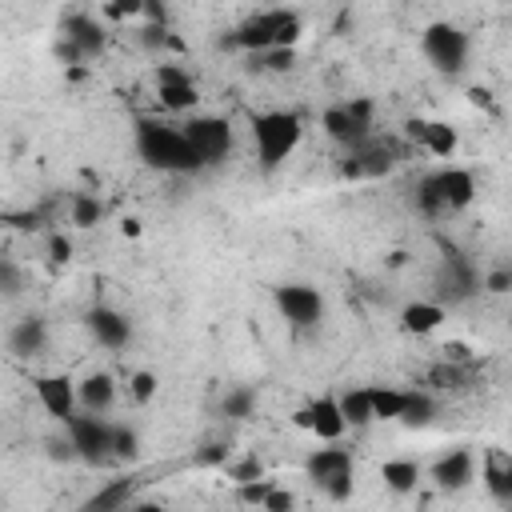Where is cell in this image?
<instances>
[{
	"mask_svg": "<svg viewBox=\"0 0 512 512\" xmlns=\"http://www.w3.org/2000/svg\"><path fill=\"white\" fill-rule=\"evenodd\" d=\"M136 152L148 168L156 172H172V176H188L196 168H204V160L196 156V148L184 136V124H160V120H136Z\"/></svg>",
	"mask_w": 512,
	"mask_h": 512,
	"instance_id": "obj_1",
	"label": "cell"
},
{
	"mask_svg": "<svg viewBox=\"0 0 512 512\" xmlns=\"http://www.w3.org/2000/svg\"><path fill=\"white\" fill-rule=\"evenodd\" d=\"M300 28H304V24H300L296 12H288V8H272V12H256V16H248V20L228 36V44L264 56V52H272V48H292V44L300 40Z\"/></svg>",
	"mask_w": 512,
	"mask_h": 512,
	"instance_id": "obj_2",
	"label": "cell"
},
{
	"mask_svg": "<svg viewBox=\"0 0 512 512\" xmlns=\"http://www.w3.org/2000/svg\"><path fill=\"white\" fill-rule=\"evenodd\" d=\"M304 120L296 112H260L252 116V140H256V160L264 172H276L300 144Z\"/></svg>",
	"mask_w": 512,
	"mask_h": 512,
	"instance_id": "obj_3",
	"label": "cell"
},
{
	"mask_svg": "<svg viewBox=\"0 0 512 512\" xmlns=\"http://www.w3.org/2000/svg\"><path fill=\"white\" fill-rule=\"evenodd\" d=\"M476 196V180L468 168H440L420 176L416 184V208L424 216H444V212H460L468 208Z\"/></svg>",
	"mask_w": 512,
	"mask_h": 512,
	"instance_id": "obj_4",
	"label": "cell"
},
{
	"mask_svg": "<svg viewBox=\"0 0 512 512\" xmlns=\"http://www.w3.org/2000/svg\"><path fill=\"white\" fill-rule=\"evenodd\" d=\"M372 116H376V104L368 96H356L348 104H332L320 124H324L328 140H336V144H344L352 152V148L372 140Z\"/></svg>",
	"mask_w": 512,
	"mask_h": 512,
	"instance_id": "obj_5",
	"label": "cell"
},
{
	"mask_svg": "<svg viewBox=\"0 0 512 512\" xmlns=\"http://www.w3.org/2000/svg\"><path fill=\"white\" fill-rule=\"evenodd\" d=\"M420 48H424V56L432 60L436 72H444V76L464 72V60H468V36H464L456 24H448V20L428 24L424 36H420Z\"/></svg>",
	"mask_w": 512,
	"mask_h": 512,
	"instance_id": "obj_6",
	"label": "cell"
},
{
	"mask_svg": "<svg viewBox=\"0 0 512 512\" xmlns=\"http://www.w3.org/2000/svg\"><path fill=\"white\" fill-rule=\"evenodd\" d=\"M184 136H188V144L196 148V156L204 164H220L232 152V124L224 116H208V112L188 116L184 120Z\"/></svg>",
	"mask_w": 512,
	"mask_h": 512,
	"instance_id": "obj_7",
	"label": "cell"
},
{
	"mask_svg": "<svg viewBox=\"0 0 512 512\" xmlns=\"http://www.w3.org/2000/svg\"><path fill=\"white\" fill-rule=\"evenodd\" d=\"M64 428H68V440L84 464H108L112 460V424L104 416L84 412V416H72Z\"/></svg>",
	"mask_w": 512,
	"mask_h": 512,
	"instance_id": "obj_8",
	"label": "cell"
},
{
	"mask_svg": "<svg viewBox=\"0 0 512 512\" xmlns=\"http://www.w3.org/2000/svg\"><path fill=\"white\" fill-rule=\"evenodd\" d=\"M272 300L292 328H312L324 316V296L312 284H280L272 288Z\"/></svg>",
	"mask_w": 512,
	"mask_h": 512,
	"instance_id": "obj_9",
	"label": "cell"
},
{
	"mask_svg": "<svg viewBox=\"0 0 512 512\" xmlns=\"http://www.w3.org/2000/svg\"><path fill=\"white\" fill-rule=\"evenodd\" d=\"M32 392H36L40 408H44L52 420L68 424V420L76 416L80 392H76V384H72L68 376H36V380H32Z\"/></svg>",
	"mask_w": 512,
	"mask_h": 512,
	"instance_id": "obj_10",
	"label": "cell"
},
{
	"mask_svg": "<svg viewBox=\"0 0 512 512\" xmlns=\"http://www.w3.org/2000/svg\"><path fill=\"white\" fill-rule=\"evenodd\" d=\"M392 148L388 144H376V140H368V144H360V148H352L348 152V160L340 164V176L344 180H364V176H384V172H392Z\"/></svg>",
	"mask_w": 512,
	"mask_h": 512,
	"instance_id": "obj_11",
	"label": "cell"
},
{
	"mask_svg": "<svg viewBox=\"0 0 512 512\" xmlns=\"http://www.w3.org/2000/svg\"><path fill=\"white\" fill-rule=\"evenodd\" d=\"M432 480H436V488H444V492L468 488V484L476 480V456H472L468 448H452L448 456H440V460L432 464Z\"/></svg>",
	"mask_w": 512,
	"mask_h": 512,
	"instance_id": "obj_12",
	"label": "cell"
},
{
	"mask_svg": "<svg viewBox=\"0 0 512 512\" xmlns=\"http://www.w3.org/2000/svg\"><path fill=\"white\" fill-rule=\"evenodd\" d=\"M84 320H88V332L96 336V344H104V348H124V344L132 340V324H128V316L116 312V308L96 304Z\"/></svg>",
	"mask_w": 512,
	"mask_h": 512,
	"instance_id": "obj_13",
	"label": "cell"
},
{
	"mask_svg": "<svg viewBox=\"0 0 512 512\" xmlns=\"http://www.w3.org/2000/svg\"><path fill=\"white\" fill-rule=\"evenodd\" d=\"M344 428H348V420H344V412H340V396L328 392V396H316V400L308 404V432H312V436L336 444V440L344 436Z\"/></svg>",
	"mask_w": 512,
	"mask_h": 512,
	"instance_id": "obj_14",
	"label": "cell"
},
{
	"mask_svg": "<svg viewBox=\"0 0 512 512\" xmlns=\"http://www.w3.org/2000/svg\"><path fill=\"white\" fill-rule=\"evenodd\" d=\"M404 128H408V136H412L420 148H428L432 156H444V160H448V156L460 148L456 128L444 124V120H408Z\"/></svg>",
	"mask_w": 512,
	"mask_h": 512,
	"instance_id": "obj_15",
	"label": "cell"
},
{
	"mask_svg": "<svg viewBox=\"0 0 512 512\" xmlns=\"http://www.w3.org/2000/svg\"><path fill=\"white\" fill-rule=\"evenodd\" d=\"M484 488L496 504L512 508V452L508 448H488L484 452Z\"/></svg>",
	"mask_w": 512,
	"mask_h": 512,
	"instance_id": "obj_16",
	"label": "cell"
},
{
	"mask_svg": "<svg viewBox=\"0 0 512 512\" xmlns=\"http://www.w3.org/2000/svg\"><path fill=\"white\" fill-rule=\"evenodd\" d=\"M304 472H308V480H312L316 488H324L328 480L352 472V452H348V448H316V452L304 460Z\"/></svg>",
	"mask_w": 512,
	"mask_h": 512,
	"instance_id": "obj_17",
	"label": "cell"
},
{
	"mask_svg": "<svg viewBox=\"0 0 512 512\" xmlns=\"http://www.w3.org/2000/svg\"><path fill=\"white\" fill-rule=\"evenodd\" d=\"M8 348H12V356H20V360L40 356V352L48 348V324H44L40 316H24V320H16V328L8 332Z\"/></svg>",
	"mask_w": 512,
	"mask_h": 512,
	"instance_id": "obj_18",
	"label": "cell"
},
{
	"mask_svg": "<svg viewBox=\"0 0 512 512\" xmlns=\"http://www.w3.org/2000/svg\"><path fill=\"white\" fill-rule=\"evenodd\" d=\"M64 44H72L80 56H96V52H104V28L92 16L76 12L64 20Z\"/></svg>",
	"mask_w": 512,
	"mask_h": 512,
	"instance_id": "obj_19",
	"label": "cell"
},
{
	"mask_svg": "<svg viewBox=\"0 0 512 512\" xmlns=\"http://www.w3.org/2000/svg\"><path fill=\"white\" fill-rule=\"evenodd\" d=\"M76 392H80V408H84V412L104 416V412L112 408V400H116V380H112L108 372H88V376L76 384Z\"/></svg>",
	"mask_w": 512,
	"mask_h": 512,
	"instance_id": "obj_20",
	"label": "cell"
},
{
	"mask_svg": "<svg viewBox=\"0 0 512 512\" xmlns=\"http://www.w3.org/2000/svg\"><path fill=\"white\" fill-rule=\"evenodd\" d=\"M444 320H448V312H444V304H436V300H412V304H404V312H400V328L412 332V336H428V332H436Z\"/></svg>",
	"mask_w": 512,
	"mask_h": 512,
	"instance_id": "obj_21",
	"label": "cell"
},
{
	"mask_svg": "<svg viewBox=\"0 0 512 512\" xmlns=\"http://www.w3.org/2000/svg\"><path fill=\"white\" fill-rule=\"evenodd\" d=\"M132 488H136V480H132V476H128V480H112V484H104L92 500H84V508H80V512H124V504H128Z\"/></svg>",
	"mask_w": 512,
	"mask_h": 512,
	"instance_id": "obj_22",
	"label": "cell"
},
{
	"mask_svg": "<svg viewBox=\"0 0 512 512\" xmlns=\"http://www.w3.org/2000/svg\"><path fill=\"white\" fill-rule=\"evenodd\" d=\"M340 412L348 420V428H368L376 416H372V392L368 388H344L340 392Z\"/></svg>",
	"mask_w": 512,
	"mask_h": 512,
	"instance_id": "obj_23",
	"label": "cell"
},
{
	"mask_svg": "<svg viewBox=\"0 0 512 512\" xmlns=\"http://www.w3.org/2000/svg\"><path fill=\"white\" fill-rule=\"evenodd\" d=\"M380 476H384V484L392 488V492H412L416 484H420V464L416 460H384L380 464Z\"/></svg>",
	"mask_w": 512,
	"mask_h": 512,
	"instance_id": "obj_24",
	"label": "cell"
},
{
	"mask_svg": "<svg viewBox=\"0 0 512 512\" xmlns=\"http://www.w3.org/2000/svg\"><path fill=\"white\" fill-rule=\"evenodd\" d=\"M368 392H372V416H376V420H400V416H404L408 392L388 388V384H376V388H368Z\"/></svg>",
	"mask_w": 512,
	"mask_h": 512,
	"instance_id": "obj_25",
	"label": "cell"
},
{
	"mask_svg": "<svg viewBox=\"0 0 512 512\" xmlns=\"http://www.w3.org/2000/svg\"><path fill=\"white\" fill-rule=\"evenodd\" d=\"M432 416H436V400H432V392L412 388V392H408V404H404L400 424H404V428H424V424H432Z\"/></svg>",
	"mask_w": 512,
	"mask_h": 512,
	"instance_id": "obj_26",
	"label": "cell"
},
{
	"mask_svg": "<svg viewBox=\"0 0 512 512\" xmlns=\"http://www.w3.org/2000/svg\"><path fill=\"white\" fill-rule=\"evenodd\" d=\"M196 100H200V92H196L192 80H188V84H168V88H160V104H164L168 112H192Z\"/></svg>",
	"mask_w": 512,
	"mask_h": 512,
	"instance_id": "obj_27",
	"label": "cell"
},
{
	"mask_svg": "<svg viewBox=\"0 0 512 512\" xmlns=\"http://www.w3.org/2000/svg\"><path fill=\"white\" fill-rule=\"evenodd\" d=\"M72 224L76 228H96L100 224V216H104V204L96 200V196H88V192H80V196H72Z\"/></svg>",
	"mask_w": 512,
	"mask_h": 512,
	"instance_id": "obj_28",
	"label": "cell"
},
{
	"mask_svg": "<svg viewBox=\"0 0 512 512\" xmlns=\"http://www.w3.org/2000/svg\"><path fill=\"white\" fill-rule=\"evenodd\" d=\"M252 408H256V392H252V388H232V392L220 400V412H224L228 420H248Z\"/></svg>",
	"mask_w": 512,
	"mask_h": 512,
	"instance_id": "obj_29",
	"label": "cell"
},
{
	"mask_svg": "<svg viewBox=\"0 0 512 512\" xmlns=\"http://www.w3.org/2000/svg\"><path fill=\"white\" fill-rule=\"evenodd\" d=\"M428 384L432 388H464L468 384V368L464 364H452V360H444V364H436L432 372H428Z\"/></svg>",
	"mask_w": 512,
	"mask_h": 512,
	"instance_id": "obj_30",
	"label": "cell"
},
{
	"mask_svg": "<svg viewBox=\"0 0 512 512\" xmlns=\"http://www.w3.org/2000/svg\"><path fill=\"white\" fill-rule=\"evenodd\" d=\"M140 456V436L128 424H112V460H136Z\"/></svg>",
	"mask_w": 512,
	"mask_h": 512,
	"instance_id": "obj_31",
	"label": "cell"
},
{
	"mask_svg": "<svg viewBox=\"0 0 512 512\" xmlns=\"http://www.w3.org/2000/svg\"><path fill=\"white\" fill-rule=\"evenodd\" d=\"M156 392H160V380H156V372L140 368V372H132V376H128V396H132L136 404H148Z\"/></svg>",
	"mask_w": 512,
	"mask_h": 512,
	"instance_id": "obj_32",
	"label": "cell"
},
{
	"mask_svg": "<svg viewBox=\"0 0 512 512\" xmlns=\"http://www.w3.org/2000/svg\"><path fill=\"white\" fill-rule=\"evenodd\" d=\"M272 480H252V484H236V496L244 500V504H256V508H264V500L272 496Z\"/></svg>",
	"mask_w": 512,
	"mask_h": 512,
	"instance_id": "obj_33",
	"label": "cell"
},
{
	"mask_svg": "<svg viewBox=\"0 0 512 512\" xmlns=\"http://www.w3.org/2000/svg\"><path fill=\"white\" fill-rule=\"evenodd\" d=\"M484 288H488L492 296H504V292H512V264H496V268H488V276H484Z\"/></svg>",
	"mask_w": 512,
	"mask_h": 512,
	"instance_id": "obj_34",
	"label": "cell"
},
{
	"mask_svg": "<svg viewBox=\"0 0 512 512\" xmlns=\"http://www.w3.org/2000/svg\"><path fill=\"white\" fill-rule=\"evenodd\" d=\"M228 480H236V484L264 480V468H260V460H256V456H248V460H240V464H232V468H228Z\"/></svg>",
	"mask_w": 512,
	"mask_h": 512,
	"instance_id": "obj_35",
	"label": "cell"
},
{
	"mask_svg": "<svg viewBox=\"0 0 512 512\" xmlns=\"http://www.w3.org/2000/svg\"><path fill=\"white\" fill-rule=\"evenodd\" d=\"M260 64H264L268 72H288V68L296 64V52H292V48H272V52L260 56Z\"/></svg>",
	"mask_w": 512,
	"mask_h": 512,
	"instance_id": "obj_36",
	"label": "cell"
},
{
	"mask_svg": "<svg viewBox=\"0 0 512 512\" xmlns=\"http://www.w3.org/2000/svg\"><path fill=\"white\" fill-rule=\"evenodd\" d=\"M48 260H52V264H68V260H72V240H68L64 232H52V236H48Z\"/></svg>",
	"mask_w": 512,
	"mask_h": 512,
	"instance_id": "obj_37",
	"label": "cell"
},
{
	"mask_svg": "<svg viewBox=\"0 0 512 512\" xmlns=\"http://www.w3.org/2000/svg\"><path fill=\"white\" fill-rule=\"evenodd\" d=\"M0 288H4V296H16L20 292V272H16V260L12 256L0 260Z\"/></svg>",
	"mask_w": 512,
	"mask_h": 512,
	"instance_id": "obj_38",
	"label": "cell"
},
{
	"mask_svg": "<svg viewBox=\"0 0 512 512\" xmlns=\"http://www.w3.org/2000/svg\"><path fill=\"white\" fill-rule=\"evenodd\" d=\"M192 76L176 64H156V88H168V84H188Z\"/></svg>",
	"mask_w": 512,
	"mask_h": 512,
	"instance_id": "obj_39",
	"label": "cell"
},
{
	"mask_svg": "<svg viewBox=\"0 0 512 512\" xmlns=\"http://www.w3.org/2000/svg\"><path fill=\"white\" fill-rule=\"evenodd\" d=\"M292 508H296V496H292L288 488H272V496L264 500L260 512H292Z\"/></svg>",
	"mask_w": 512,
	"mask_h": 512,
	"instance_id": "obj_40",
	"label": "cell"
},
{
	"mask_svg": "<svg viewBox=\"0 0 512 512\" xmlns=\"http://www.w3.org/2000/svg\"><path fill=\"white\" fill-rule=\"evenodd\" d=\"M140 40H144V48H164V44H176V40L164 32V24H148V28L140 32Z\"/></svg>",
	"mask_w": 512,
	"mask_h": 512,
	"instance_id": "obj_41",
	"label": "cell"
},
{
	"mask_svg": "<svg viewBox=\"0 0 512 512\" xmlns=\"http://www.w3.org/2000/svg\"><path fill=\"white\" fill-rule=\"evenodd\" d=\"M140 12H144V4H140V0H124V4H108V8H104V16H112V20L140 16Z\"/></svg>",
	"mask_w": 512,
	"mask_h": 512,
	"instance_id": "obj_42",
	"label": "cell"
},
{
	"mask_svg": "<svg viewBox=\"0 0 512 512\" xmlns=\"http://www.w3.org/2000/svg\"><path fill=\"white\" fill-rule=\"evenodd\" d=\"M228 460V448L224 444H208L200 456H196V464H224Z\"/></svg>",
	"mask_w": 512,
	"mask_h": 512,
	"instance_id": "obj_43",
	"label": "cell"
},
{
	"mask_svg": "<svg viewBox=\"0 0 512 512\" xmlns=\"http://www.w3.org/2000/svg\"><path fill=\"white\" fill-rule=\"evenodd\" d=\"M120 232H124V236H140V220H136V216H128V220L120 224Z\"/></svg>",
	"mask_w": 512,
	"mask_h": 512,
	"instance_id": "obj_44",
	"label": "cell"
},
{
	"mask_svg": "<svg viewBox=\"0 0 512 512\" xmlns=\"http://www.w3.org/2000/svg\"><path fill=\"white\" fill-rule=\"evenodd\" d=\"M132 512H164V504H152V500H140V504H132Z\"/></svg>",
	"mask_w": 512,
	"mask_h": 512,
	"instance_id": "obj_45",
	"label": "cell"
},
{
	"mask_svg": "<svg viewBox=\"0 0 512 512\" xmlns=\"http://www.w3.org/2000/svg\"><path fill=\"white\" fill-rule=\"evenodd\" d=\"M468 100H472V104H488V92H484V88H472Z\"/></svg>",
	"mask_w": 512,
	"mask_h": 512,
	"instance_id": "obj_46",
	"label": "cell"
}]
</instances>
